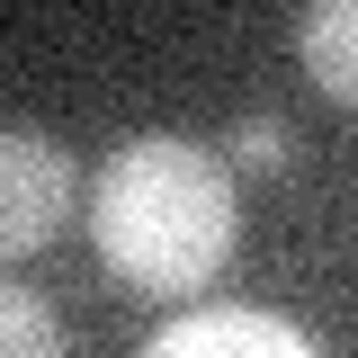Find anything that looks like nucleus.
<instances>
[{
    "label": "nucleus",
    "mask_w": 358,
    "mask_h": 358,
    "mask_svg": "<svg viewBox=\"0 0 358 358\" xmlns=\"http://www.w3.org/2000/svg\"><path fill=\"white\" fill-rule=\"evenodd\" d=\"M90 242L134 296H197L233 251V179L188 134H126L90 179Z\"/></svg>",
    "instance_id": "nucleus-1"
},
{
    "label": "nucleus",
    "mask_w": 358,
    "mask_h": 358,
    "mask_svg": "<svg viewBox=\"0 0 358 358\" xmlns=\"http://www.w3.org/2000/svg\"><path fill=\"white\" fill-rule=\"evenodd\" d=\"M72 215V162L45 126H9L0 134V251L27 260L45 251Z\"/></svg>",
    "instance_id": "nucleus-2"
},
{
    "label": "nucleus",
    "mask_w": 358,
    "mask_h": 358,
    "mask_svg": "<svg viewBox=\"0 0 358 358\" xmlns=\"http://www.w3.org/2000/svg\"><path fill=\"white\" fill-rule=\"evenodd\" d=\"M143 350H152V358H215V350L305 358V331H296V322H278V313H251V305H206V313H171Z\"/></svg>",
    "instance_id": "nucleus-3"
},
{
    "label": "nucleus",
    "mask_w": 358,
    "mask_h": 358,
    "mask_svg": "<svg viewBox=\"0 0 358 358\" xmlns=\"http://www.w3.org/2000/svg\"><path fill=\"white\" fill-rule=\"evenodd\" d=\"M296 54H305V72L331 90L341 108H358V0H305Z\"/></svg>",
    "instance_id": "nucleus-4"
},
{
    "label": "nucleus",
    "mask_w": 358,
    "mask_h": 358,
    "mask_svg": "<svg viewBox=\"0 0 358 358\" xmlns=\"http://www.w3.org/2000/svg\"><path fill=\"white\" fill-rule=\"evenodd\" d=\"M0 341H9V358H45L63 341V322L36 305V287H9V296H0Z\"/></svg>",
    "instance_id": "nucleus-5"
},
{
    "label": "nucleus",
    "mask_w": 358,
    "mask_h": 358,
    "mask_svg": "<svg viewBox=\"0 0 358 358\" xmlns=\"http://www.w3.org/2000/svg\"><path fill=\"white\" fill-rule=\"evenodd\" d=\"M233 152H242L251 171H278V162H287V126H278V117H242V126H233Z\"/></svg>",
    "instance_id": "nucleus-6"
}]
</instances>
